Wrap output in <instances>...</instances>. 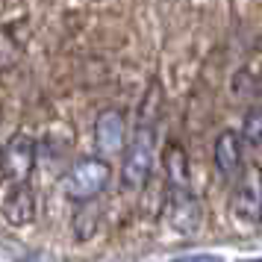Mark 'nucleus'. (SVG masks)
Returning a JSON list of instances; mask_svg holds the SVG:
<instances>
[{"mask_svg":"<svg viewBox=\"0 0 262 262\" xmlns=\"http://www.w3.org/2000/svg\"><path fill=\"white\" fill-rule=\"evenodd\" d=\"M109 177H112V168H109L106 159H80L77 165H71L65 171L62 191H65L68 201L89 203L106 189Z\"/></svg>","mask_w":262,"mask_h":262,"instance_id":"nucleus-1","label":"nucleus"},{"mask_svg":"<svg viewBox=\"0 0 262 262\" xmlns=\"http://www.w3.org/2000/svg\"><path fill=\"white\" fill-rule=\"evenodd\" d=\"M154 144H156V127L139 124L136 136L127 144L124 154V165H121V180L127 189H142L147 177H150V165H154Z\"/></svg>","mask_w":262,"mask_h":262,"instance_id":"nucleus-2","label":"nucleus"},{"mask_svg":"<svg viewBox=\"0 0 262 262\" xmlns=\"http://www.w3.org/2000/svg\"><path fill=\"white\" fill-rule=\"evenodd\" d=\"M36 168V139L27 133H15L0 154V171L12 186H27Z\"/></svg>","mask_w":262,"mask_h":262,"instance_id":"nucleus-3","label":"nucleus"},{"mask_svg":"<svg viewBox=\"0 0 262 262\" xmlns=\"http://www.w3.org/2000/svg\"><path fill=\"white\" fill-rule=\"evenodd\" d=\"M233 215L245 224H259L262 221V168L250 165L242 171L233 194Z\"/></svg>","mask_w":262,"mask_h":262,"instance_id":"nucleus-4","label":"nucleus"},{"mask_svg":"<svg viewBox=\"0 0 262 262\" xmlns=\"http://www.w3.org/2000/svg\"><path fill=\"white\" fill-rule=\"evenodd\" d=\"M165 209H168L171 227L177 233H183V236H189V233H194L201 227V201L189 189H171Z\"/></svg>","mask_w":262,"mask_h":262,"instance_id":"nucleus-5","label":"nucleus"},{"mask_svg":"<svg viewBox=\"0 0 262 262\" xmlns=\"http://www.w3.org/2000/svg\"><path fill=\"white\" fill-rule=\"evenodd\" d=\"M95 144L100 154H121V147H127V124L124 115L109 109L103 112L95 124Z\"/></svg>","mask_w":262,"mask_h":262,"instance_id":"nucleus-6","label":"nucleus"},{"mask_svg":"<svg viewBox=\"0 0 262 262\" xmlns=\"http://www.w3.org/2000/svg\"><path fill=\"white\" fill-rule=\"evenodd\" d=\"M212 162H215V171H218L224 180L236 177L238 168H242V139H238V133L224 130L218 139H215Z\"/></svg>","mask_w":262,"mask_h":262,"instance_id":"nucleus-7","label":"nucleus"},{"mask_svg":"<svg viewBox=\"0 0 262 262\" xmlns=\"http://www.w3.org/2000/svg\"><path fill=\"white\" fill-rule=\"evenodd\" d=\"M3 218L15 227H27L36 218V194L30 186H15L3 201Z\"/></svg>","mask_w":262,"mask_h":262,"instance_id":"nucleus-8","label":"nucleus"},{"mask_svg":"<svg viewBox=\"0 0 262 262\" xmlns=\"http://www.w3.org/2000/svg\"><path fill=\"white\" fill-rule=\"evenodd\" d=\"M162 165H165V177L171 189H189V156L183 150V144L171 142L165 147L162 156Z\"/></svg>","mask_w":262,"mask_h":262,"instance_id":"nucleus-9","label":"nucleus"},{"mask_svg":"<svg viewBox=\"0 0 262 262\" xmlns=\"http://www.w3.org/2000/svg\"><path fill=\"white\" fill-rule=\"evenodd\" d=\"M24 56V45L15 38L12 27H0V71H12Z\"/></svg>","mask_w":262,"mask_h":262,"instance_id":"nucleus-10","label":"nucleus"},{"mask_svg":"<svg viewBox=\"0 0 262 262\" xmlns=\"http://www.w3.org/2000/svg\"><path fill=\"white\" fill-rule=\"evenodd\" d=\"M159 112H162V89L159 83L150 85V92L144 97L142 103V112H139V124H147V127H156V121H159Z\"/></svg>","mask_w":262,"mask_h":262,"instance_id":"nucleus-11","label":"nucleus"},{"mask_svg":"<svg viewBox=\"0 0 262 262\" xmlns=\"http://www.w3.org/2000/svg\"><path fill=\"white\" fill-rule=\"evenodd\" d=\"M242 139L248 144H262V103L248 109L245 127H242Z\"/></svg>","mask_w":262,"mask_h":262,"instance_id":"nucleus-12","label":"nucleus"},{"mask_svg":"<svg viewBox=\"0 0 262 262\" xmlns=\"http://www.w3.org/2000/svg\"><path fill=\"white\" fill-rule=\"evenodd\" d=\"M177 262H224L221 256H212V253H194V256H183Z\"/></svg>","mask_w":262,"mask_h":262,"instance_id":"nucleus-13","label":"nucleus"},{"mask_svg":"<svg viewBox=\"0 0 262 262\" xmlns=\"http://www.w3.org/2000/svg\"><path fill=\"white\" fill-rule=\"evenodd\" d=\"M242 262H262V259H242Z\"/></svg>","mask_w":262,"mask_h":262,"instance_id":"nucleus-14","label":"nucleus"}]
</instances>
